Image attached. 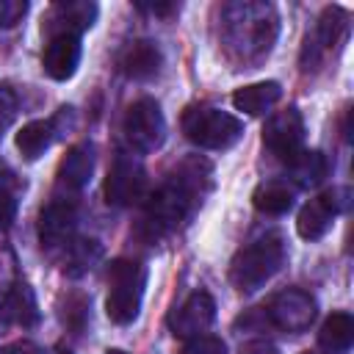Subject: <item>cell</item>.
Segmentation results:
<instances>
[{"label": "cell", "instance_id": "6da1fadb", "mask_svg": "<svg viewBox=\"0 0 354 354\" xmlns=\"http://www.w3.org/2000/svg\"><path fill=\"white\" fill-rule=\"evenodd\" d=\"M210 166L205 160H185L155 194L147 196V210L141 230L149 241L169 235L191 210V205L202 196V183H207Z\"/></svg>", "mask_w": 354, "mask_h": 354}, {"label": "cell", "instance_id": "7a4b0ae2", "mask_svg": "<svg viewBox=\"0 0 354 354\" xmlns=\"http://www.w3.org/2000/svg\"><path fill=\"white\" fill-rule=\"evenodd\" d=\"M230 22V44L238 47L243 58L263 55L274 47L279 33V19L271 6L263 3H235L224 11Z\"/></svg>", "mask_w": 354, "mask_h": 354}, {"label": "cell", "instance_id": "3957f363", "mask_svg": "<svg viewBox=\"0 0 354 354\" xmlns=\"http://www.w3.org/2000/svg\"><path fill=\"white\" fill-rule=\"evenodd\" d=\"M285 257H288L285 241L277 232L263 235V238H257L254 243H249L246 249H241L232 257V263H230V282L238 290L252 293V290L263 288L285 266Z\"/></svg>", "mask_w": 354, "mask_h": 354}, {"label": "cell", "instance_id": "277c9868", "mask_svg": "<svg viewBox=\"0 0 354 354\" xmlns=\"http://www.w3.org/2000/svg\"><path fill=\"white\" fill-rule=\"evenodd\" d=\"M108 299H105V313L113 324L124 326L138 318L144 288H147V268L138 260L119 257L108 266Z\"/></svg>", "mask_w": 354, "mask_h": 354}, {"label": "cell", "instance_id": "5b68a950", "mask_svg": "<svg viewBox=\"0 0 354 354\" xmlns=\"http://www.w3.org/2000/svg\"><path fill=\"white\" fill-rule=\"evenodd\" d=\"M183 133L202 149H230L243 136V122L210 105H194L183 113Z\"/></svg>", "mask_w": 354, "mask_h": 354}, {"label": "cell", "instance_id": "8992f818", "mask_svg": "<svg viewBox=\"0 0 354 354\" xmlns=\"http://www.w3.org/2000/svg\"><path fill=\"white\" fill-rule=\"evenodd\" d=\"M124 136L138 152H155L166 141V119L152 97H141L127 108Z\"/></svg>", "mask_w": 354, "mask_h": 354}, {"label": "cell", "instance_id": "52a82bcc", "mask_svg": "<svg viewBox=\"0 0 354 354\" xmlns=\"http://www.w3.org/2000/svg\"><path fill=\"white\" fill-rule=\"evenodd\" d=\"M348 207V188H326L321 196L310 199L296 218V230L304 241H318L329 232L335 216Z\"/></svg>", "mask_w": 354, "mask_h": 354}, {"label": "cell", "instance_id": "ba28073f", "mask_svg": "<svg viewBox=\"0 0 354 354\" xmlns=\"http://www.w3.org/2000/svg\"><path fill=\"white\" fill-rule=\"evenodd\" d=\"M315 313H318L315 299L307 290L285 288L266 307V321L282 332H304L315 321Z\"/></svg>", "mask_w": 354, "mask_h": 354}, {"label": "cell", "instance_id": "9c48e42d", "mask_svg": "<svg viewBox=\"0 0 354 354\" xmlns=\"http://www.w3.org/2000/svg\"><path fill=\"white\" fill-rule=\"evenodd\" d=\"M263 144L285 163H290L301 149H304V119L299 108H285L277 111L266 127H263Z\"/></svg>", "mask_w": 354, "mask_h": 354}, {"label": "cell", "instance_id": "30bf717a", "mask_svg": "<svg viewBox=\"0 0 354 354\" xmlns=\"http://www.w3.org/2000/svg\"><path fill=\"white\" fill-rule=\"evenodd\" d=\"M144 191H147L144 166L130 155H119L105 177V202L116 205V207H127V205L138 202L144 196Z\"/></svg>", "mask_w": 354, "mask_h": 354}, {"label": "cell", "instance_id": "8fae6325", "mask_svg": "<svg viewBox=\"0 0 354 354\" xmlns=\"http://www.w3.org/2000/svg\"><path fill=\"white\" fill-rule=\"evenodd\" d=\"M216 321V301L207 290H194L180 307L169 315V329L177 337H196Z\"/></svg>", "mask_w": 354, "mask_h": 354}, {"label": "cell", "instance_id": "7c38bea8", "mask_svg": "<svg viewBox=\"0 0 354 354\" xmlns=\"http://www.w3.org/2000/svg\"><path fill=\"white\" fill-rule=\"evenodd\" d=\"M77 224V207L66 196H55L39 213V238L44 246H66Z\"/></svg>", "mask_w": 354, "mask_h": 354}, {"label": "cell", "instance_id": "4fadbf2b", "mask_svg": "<svg viewBox=\"0 0 354 354\" xmlns=\"http://www.w3.org/2000/svg\"><path fill=\"white\" fill-rule=\"evenodd\" d=\"M41 318L36 293L28 282H8L0 285V324H17V326H36Z\"/></svg>", "mask_w": 354, "mask_h": 354}, {"label": "cell", "instance_id": "5bb4252c", "mask_svg": "<svg viewBox=\"0 0 354 354\" xmlns=\"http://www.w3.org/2000/svg\"><path fill=\"white\" fill-rule=\"evenodd\" d=\"M94 174V149L91 144H75L58 163V191L69 199L72 194L83 191Z\"/></svg>", "mask_w": 354, "mask_h": 354}, {"label": "cell", "instance_id": "9a60e30c", "mask_svg": "<svg viewBox=\"0 0 354 354\" xmlns=\"http://www.w3.org/2000/svg\"><path fill=\"white\" fill-rule=\"evenodd\" d=\"M97 3L88 0H69V3H55L50 11V30L53 36H80L97 22Z\"/></svg>", "mask_w": 354, "mask_h": 354}, {"label": "cell", "instance_id": "2e32d148", "mask_svg": "<svg viewBox=\"0 0 354 354\" xmlns=\"http://www.w3.org/2000/svg\"><path fill=\"white\" fill-rule=\"evenodd\" d=\"M80 36H53L44 47L41 66L53 80H69L80 64Z\"/></svg>", "mask_w": 354, "mask_h": 354}, {"label": "cell", "instance_id": "e0dca14e", "mask_svg": "<svg viewBox=\"0 0 354 354\" xmlns=\"http://www.w3.org/2000/svg\"><path fill=\"white\" fill-rule=\"evenodd\" d=\"M279 97H282V86H279L277 80H260V83L241 86V88L232 94V105H235V111H241V113L260 116V113H266L271 105H277Z\"/></svg>", "mask_w": 354, "mask_h": 354}, {"label": "cell", "instance_id": "ac0fdd59", "mask_svg": "<svg viewBox=\"0 0 354 354\" xmlns=\"http://www.w3.org/2000/svg\"><path fill=\"white\" fill-rule=\"evenodd\" d=\"M122 72L133 80H149L160 72L163 55L152 41H133L122 55Z\"/></svg>", "mask_w": 354, "mask_h": 354}, {"label": "cell", "instance_id": "d6986e66", "mask_svg": "<svg viewBox=\"0 0 354 354\" xmlns=\"http://www.w3.org/2000/svg\"><path fill=\"white\" fill-rule=\"evenodd\" d=\"M55 136H58V130H55V122L53 119H33V122L22 124V130L17 133L14 144L22 152V158L36 160L39 155H44V149L53 144Z\"/></svg>", "mask_w": 354, "mask_h": 354}, {"label": "cell", "instance_id": "ffe728a7", "mask_svg": "<svg viewBox=\"0 0 354 354\" xmlns=\"http://www.w3.org/2000/svg\"><path fill=\"white\" fill-rule=\"evenodd\" d=\"M293 188L282 180H268V183H260L252 194V205L266 213V216H285L290 207H293Z\"/></svg>", "mask_w": 354, "mask_h": 354}, {"label": "cell", "instance_id": "44dd1931", "mask_svg": "<svg viewBox=\"0 0 354 354\" xmlns=\"http://www.w3.org/2000/svg\"><path fill=\"white\" fill-rule=\"evenodd\" d=\"M318 343L329 354H346L351 348V343H354V318L348 313H343V310L332 313L324 321L321 332H318Z\"/></svg>", "mask_w": 354, "mask_h": 354}, {"label": "cell", "instance_id": "7402d4cb", "mask_svg": "<svg viewBox=\"0 0 354 354\" xmlns=\"http://www.w3.org/2000/svg\"><path fill=\"white\" fill-rule=\"evenodd\" d=\"M288 169H290L293 180H296L301 188H313V185H318V183L326 180V174H329V160H326V155L318 152V149H301V152L288 163Z\"/></svg>", "mask_w": 354, "mask_h": 354}, {"label": "cell", "instance_id": "603a6c76", "mask_svg": "<svg viewBox=\"0 0 354 354\" xmlns=\"http://www.w3.org/2000/svg\"><path fill=\"white\" fill-rule=\"evenodd\" d=\"M66 257H64V271L69 274V277H83V274H88L97 263H100V257H102V246H100V241H94V238H77V241H69L66 246Z\"/></svg>", "mask_w": 354, "mask_h": 354}, {"label": "cell", "instance_id": "cb8c5ba5", "mask_svg": "<svg viewBox=\"0 0 354 354\" xmlns=\"http://www.w3.org/2000/svg\"><path fill=\"white\" fill-rule=\"evenodd\" d=\"M348 36V11L340 6H326L318 19V39L324 47H337Z\"/></svg>", "mask_w": 354, "mask_h": 354}, {"label": "cell", "instance_id": "d4e9b609", "mask_svg": "<svg viewBox=\"0 0 354 354\" xmlns=\"http://www.w3.org/2000/svg\"><path fill=\"white\" fill-rule=\"evenodd\" d=\"M14 218H17V191L11 174H0V232L8 230Z\"/></svg>", "mask_w": 354, "mask_h": 354}, {"label": "cell", "instance_id": "484cf974", "mask_svg": "<svg viewBox=\"0 0 354 354\" xmlns=\"http://www.w3.org/2000/svg\"><path fill=\"white\" fill-rule=\"evenodd\" d=\"M183 354H227V343L216 335H196L185 340Z\"/></svg>", "mask_w": 354, "mask_h": 354}, {"label": "cell", "instance_id": "4316f807", "mask_svg": "<svg viewBox=\"0 0 354 354\" xmlns=\"http://www.w3.org/2000/svg\"><path fill=\"white\" fill-rule=\"evenodd\" d=\"M86 315H88V299H83V296H69L66 304H64V321H66L72 329H83Z\"/></svg>", "mask_w": 354, "mask_h": 354}, {"label": "cell", "instance_id": "83f0119b", "mask_svg": "<svg viewBox=\"0 0 354 354\" xmlns=\"http://www.w3.org/2000/svg\"><path fill=\"white\" fill-rule=\"evenodd\" d=\"M28 11V3L22 0H0V28H14Z\"/></svg>", "mask_w": 354, "mask_h": 354}, {"label": "cell", "instance_id": "f1b7e54d", "mask_svg": "<svg viewBox=\"0 0 354 354\" xmlns=\"http://www.w3.org/2000/svg\"><path fill=\"white\" fill-rule=\"evenodd\" d=\"M14 116H17V97L6 86H0V133L14 122Z\"/></svg>", "mask_w": 354, "mask_h": 354}, {"label": "cell", "instance_id": "f546056e", "mask_svg": "<svg viewBox=\"0 0 354 354\" xmlns=\"http://www.w3.org/2000/svg\"><path fill=\"white\" fill-rule=\"evenodd\" d=\"M0 354H41V348L36 343H30V340H14V343L3 346Z\"/></svg>", "mask_w": 354, "mask_h": 354}, {"label": "cell", "instance_id": "4dcf8cb0", "mask_svg": "<svg viewBox=\"0 0 354 354\" xmlns=\"http://www.w3.org/2000/svg\"><path fill=\"white\" fill-rule=\"evenodd\" d=\"M241 354H279V351L268 340H249V343L241 346Z\"/></svg>", "mask_w": 354, "mask_h": 354}, {"label": "cell", "instance_id": "1f68e13d", "mask_svg": "<svg viewBox=\"0 0 354 354\" xmlns=\"http://www.w3.org/2000/svg\"><path fill=\"white\" fill-rule=\"evenodd\" d=\"M136 8L138 11H147V14H158V17H166V14L177 11V6H171V3H138Z\"/></svg>", "mask_w": 354, "mask_h": 354}, {"label": "cell", "instance_id": "d6a6232c", "mask_svg": "<svg viewBox=\"0 0 354 354\" xmlns=\"http://www.w3.org/2000/svg\"><path fill=\"white\" fill-rule=\"evenodd\" d=\"M105 354H127V351H119V348H108Z\"/></svg>", "mask_w": 354, "mask_h": 354}, {"label": "cell", "instance_id": "836d02e7", "mask_svg": "<svg viewBox=\"0 0 354 354\" xmlns=\"http://www.w3.org/2000/svg\"><path fill=\"white\" fill-rule=\"evenodd\" d=\"M53 354H72V351H66V348H58V351H53Z\"/></svg>", "mask_w": 354, "mask_h": 354}, {"label": "cell", "instance_id": "e575fe53", "mask_svg": "<svg viewBox=\"0 0 354 354\" xmlns=\"http://www.w3.org/2000/svg\"><path fill=\"white\" fill-rule=\"evenodd\" d=\"M301 354H315V351H301Z\"/></svg>", "mask_w": 354, "mask_h": 354}]
</instances>
